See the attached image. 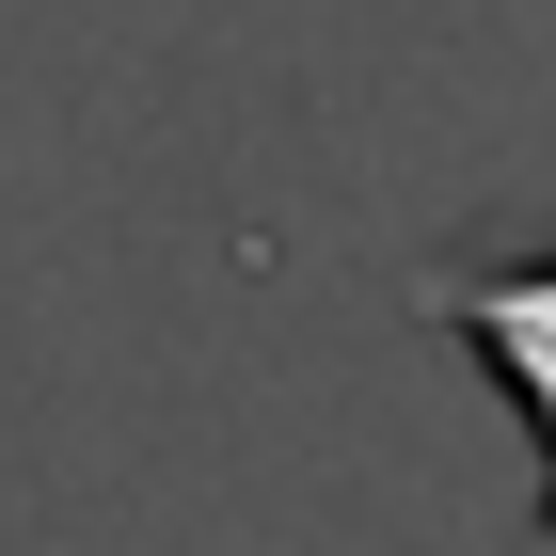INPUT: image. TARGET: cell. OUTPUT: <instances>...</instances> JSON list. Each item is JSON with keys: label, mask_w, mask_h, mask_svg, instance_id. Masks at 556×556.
<instances>
[{"label": "cell", "mask_w": 556, "mask_h": 556, "mask_svg": "<svg viewBox=\"0 0 556 556\" xmlns=\"http://www.w3.org/2000/svg\"><path fill=\"white\" fill-rule=\"evenodd\" d=\"M414 318L462 334L477 366L509 382V414L541 429V556H556V239H525V255H493V239L429 255L414 270Z\"/></svg>", "instance_id": "1"}]
</instances>
